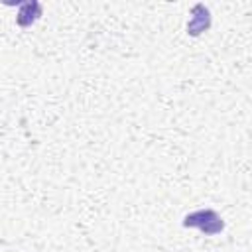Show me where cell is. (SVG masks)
<instances>
[{"instance_id": "7a4b0ae2", "label": "cell", "mask_w": 252, "mask_h": 252, "mask_svg": "<svg viewBox=\"0 0 252 252\" xmlns=\"http://www.w3.org/2000/svg\"><path fill=\"white\" fill-rule=\"evenodd\" d=\"M211 26V14H209V8L203 6V4H197L193 6L191 10V20L187 24V32L191 35H201L205 30H209Z\"/></svg>"}, {"instance_id": "6da1fadb", "label": "cell", "mask_w": 252, "mask_h": 252, "mask_svg": "<svg viewBox=\"0 0 252 252\" xmlns=\"http://www.w3.org/2000/svg\"><path fill=\"white\" fill-rule=\"evenodd\" d=\"M183 226H187V228H199L203 234L213 236V234H219L224 228V222H222V219L213 209H199V211L189 213L183 219Z\"/></svg>"}, {"instance_id": "3957f363", "label": "cell", "mask_w": 252, "mask_h": 252, "mask_svg": "<svg viewBox=\"0 0 252 252\" xmlns=\"http://www.w3.org/2000/svg\"><path fill=\"white\" fill-rule=\"evenodd\" d=\"M39 16H41V4L35 2V0H32V2L20 4V10H18V18H16V20H18V26L28 28V26H32Z\"/></svg>"}]
</instances>
